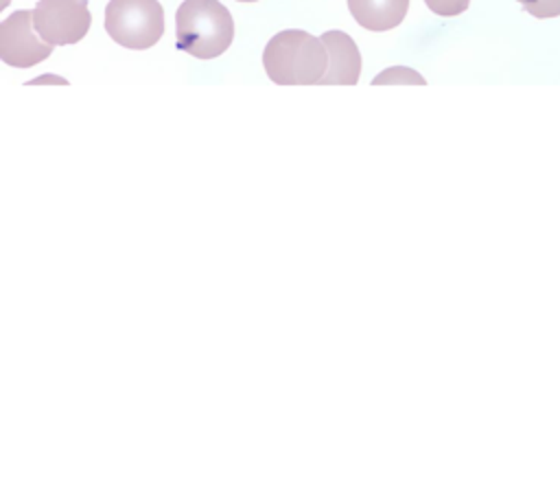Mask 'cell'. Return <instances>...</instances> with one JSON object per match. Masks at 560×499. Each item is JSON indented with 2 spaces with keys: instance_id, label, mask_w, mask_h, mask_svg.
I'll return each instance as SVG.
<instances>
[{
  "instance_id": "cell-5",
  "label": "cell",
  "mask_w": 560,
  "mask_h": 499,
  "mask_svg": "<svg viewBox=\"0 0 560 499\" xmlns=\"http://www.w3.org/2000/svg\"><path fill=\"white\" fill-rule=\"evenodd\" d=\"M33 11L20 9L0 22V57L13 68H33L50 57L52 46L35 35Z\"/></svg>"
},
{
  "instance_id": "cell-9",
  "label": "cell",
  "mask_w": 560,
  "mask_h": 499,
  "mask_svg": "<svg viewBox=\"0 0 560 499\" xmlns=\"http://www.w3.org/2000/svg\"><path fill=\"white\" fill-rule=\"evenodd\" d=\"M518 2L529 15L538 18V20L560 15V0H518Z\"/></svg>"
},
{
  "instance_id": "cell-10",
  "label": "cell",
  "mask_w": 560,
  "mask_h": 499,
  "mask_svg": "<svg viewBox=\"0 0 560 499\" xmlns=\"http://www.w3.org/2000/svg\"><path fill=\"white\" fill-rule=\"evenodd\" d=\"M424 4L442 18H455L459 13H464L470 4V0H424Z\"/></svg>"
},
{
  "instance_id": "cell-1",
  "label": "cell",
  "mask_w": 560,
  "mask_h": 499,
  "mask_svg": "<svg viewBox=\"0 0 560 499\" xmlns=\"http://www.w3.org/2000/svg\"><path fill=\"white\" fill-rule=\"evenodd\" d=\"M262 68L278 85H319L328 70V53L319 37L287 28L267 42Z\"/></svg>"
},
{
  "instance_id": "cell-7",
  "label": "cell",
  "mask_w": 560,
  "mask_h": 499,
  "mask_svg": "<svg viewBox=\"0 0 560 499\" xmlns=\"http://www.w3.org/2000/svg\"><path fill=\"white\" fill-rule=\"evenodd\" d=\"M348 9L359 26L381 33L405 20L409 0H348Z\"/></svg>"
},
{
  "instance_id": "cell-2",
  "label": "cell",
  "mask_w": 560,
  "mask_h": 499,
  "mask_svg": "<svg viewBox=\"0 0 560 499\" xmlns=\"http://www.w3.org/2000/svg\"><path fill=\"white\" fill-rule=\"evenodd\" d=\"M234 39V20L219 0H184L175 13V46L197 59L223 55Z\"/></svg>"
},
{
  "instance_id": "cell-4",
  "label": "cell",
  "mask_w": 560,
  "mask_h": 499,
  "mask_svg": "<svg viewBox=\"0 0 560 499\" xmlns=\"http://www.w3.org/2000/svg\"><path fill=\"white\" fill-rule=\"evenodd\" d=\"M92 24L85 0H39L33 9V26L50 46L81 42Z\"/></svg>"
},
{
  "instance_id": "cell-3",
  "label": "cell",
  "mask_w": 560,
  "mask_h": 499,
  "mask_svg": "<svg viewBox=\"0 0 560 499\" xmlns=\"http://www.w3.org/2000/svg\"><path fill=\"white\" fill-rule=\"evenodd\" d=\"M103 24L122 48L147 50L164 33V9L158 0H109Z\"/></svg>"
},
{
  "instance_id": "cell-11",
  "label": "cell",
  "mask_w": 560,
  "mask_h": 499,
  "mask_svg": "<svg viewBox=\"0 0 560 499\" xmlns=\"http://www.w3.org/2000/svg\"><path fill=\"white\" fill-rule=\"evenodd\" d=\"M238 2H258V0H238Z\"/></svg>"
},
{
  "instance_id": "cell-8",
  "label": "cell",
  "mask_w": 560,
  "mask_h": 499,
  "mask_svg": "<svg viewBox=\"0 0 560 499\" xmlns=\"http://www.w3.org/2000/svg\"><path fill=\"white\" fill-rule=\"evenodd\" d=\"M385 83H418V85H424V79L418 72H413L411 68H398L396 66V68H389V70H385V72H381L372 79V85H385Z\"/></svg>"
},
{
  "instance_id": "cell-6",
  "label": "cell",
  "mask_w": 560,
  "mask_h": 499,
  "mask_svg": "<svg viewBox=\"0 0 560 499\" xmlns=\"http://www.w3.org/2000/svg\"><path fill=\"white\" fill-rule=\"evenodd\" d=\"M319 39L328 53V70L319 85H357L361 74L357 42L343 31H326Z\"/></svg>"
}]
</instances>
